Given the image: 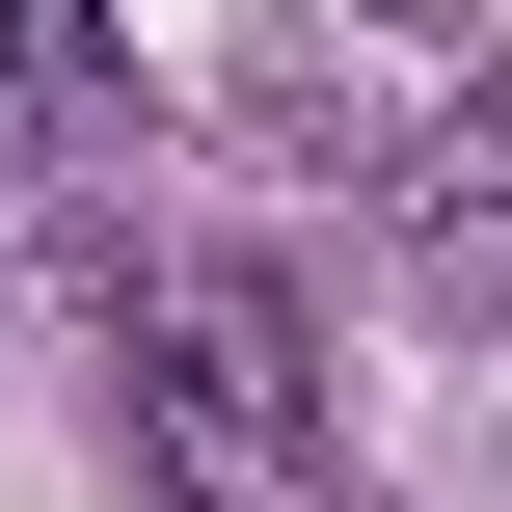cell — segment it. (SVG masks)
Listing matches in <instances>:
<instances>
[{
	"label": "cell",
	"instance_id": "3",
	"mask_svg": "<svg viewBox=\"0 0 512 512\" xmlns=\"http://www.w3.org/2000/svg\"><path fill=\"white\" fill-rule=\"evenodd\" d=\"M108 108H135L108 0H0V135H108Z\"/></svg>",
	"mask_w": 512,
	"mask_h": 512
},
{
	"label": "cell",
	"instance_id": "2",
	"mask_svg": "<svg viewBox=\"0 0 512 512\" xmlns=\"http://www.w3.org/2000/svg\"><path fill=\"white\" fill-rule=\"evenodd\" d=\"M378 243H405V297L512 324V81H459V108H432V162L378 189Z\"/></svg>",
	"mask_w": 512,
	"mask_h": 512
},
{
	"label": "cell",
	"instance_id": "1",
	"mask_svg": "<svg viewBox=\"0 0 512 512\" xmlns=\"http://www.w3.org/2000/svg\"><path fill=\"white\" fill-rule=\"evenodd\" d=\"M135 486L162 512H351L324 459V351H297V270H135Z\"/></svg>",
	"mask_w": 512,
	"mask_h": 512
}]
</instances>
